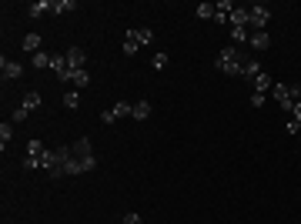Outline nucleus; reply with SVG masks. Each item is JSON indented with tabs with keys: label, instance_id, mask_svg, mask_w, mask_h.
Wrapping results in <instances>:
<instances>
[{
	"label": "nucleus",
	"instance_id": "f3484780",
	"mask_svg": "<svg viewBox=\"0 0 301 224\" xmlns=\"http://www.w3.org/2000/svg\"><path fill=\"white\" fill-rule=\"evenodd\" d=\"M44 151H47V147L40 144V141H27V157H34V161H40V157H44Z\"/></svg>",
	"mask_w": 301,
	"mask_h": 224
},
{
	"label": "nucleus",
	"instance_id": "ddd939ff",
	"mask_svg": "<svg viewBox=\"0 0 301 224\" xmlns=\"http://www.w3.org/2000/svg\"><path fill=\"white\" fill-rule=\"evenodd\" d=\"M131 117L147 120V117H150V101H137V104H134V111H131Z\"/></svg>",
	"mask_w": 301,
	"mask_h": 224
},
{
	"label": "nucleus",
	"instance_id": "423d86ee",
	"mask_svg": "<svg viewBox=\"0 0 301 224\" xmlns=\"http://www.w3.org/2000/svg\"><path fill=\"white\" fill-rule=\"evenodd\" d=\"M137 47H144V44H141V34H137V30H127V34H124V54L134 57Z\"/></svg>",
	"mask_w": 301,
	"mask_h": 224
},
{
	"label": "nucleus",
	"instance_id": "4be33fe9",
	"mask_svg": "<svg viewBox=\"0 0 301 224\" xmlns=\"http://www.w3.org/2000/svg\"><path fill=\"white\" fill-rule=\"evenodd\" d=\"M111 111H114V117H124V114L134 111V104H131V101H121V104H114V107H111Z\"/></svg>",
	"mask_w": 301,
	"mask_h": 224
},
{
	"label": "nucleus",
	"instance_id": "412c9836",
	"mask_svg": "<svg viewBox=\"0 0 301 224\" xmlns=\"http://www.w3.org/2000/svg\"><path fill=\"white\" fill-rule=\"evenodd\" d=\"M77 104H80V94L77 90H67V94H64V107H67V111H77Z\"/></svg>",
	"mask_w": 301,
	"mask_h": 224
},
{
	"label": "nucleus",
	"instance_id": "aec40b11",
	"mask_svg": "<svg viewBox=\"0 0 301 224\" xmlns=\"http://www.w3.org/2000/svg\"><path fill=\"white\" fill-rule=\"evenodd\" d=\"M194 14H198L201 20H214V14H218V10H214V4H198V10H194Z\"/></svg>",
	"mask_w": 301,
	"mask_h": 224
},
{
	"label": "nucleus",
	"instance_id": "a211bd4d",
	"mask_svg": "<svg viewBox=\"0 0 301 224\" xmlns=\"http://www.w3.org/2000/svg\"><path fill=\"white\" fill-rule=\"evenodd\" d=\"M34 67H37V71H44V67H54V57L40 50V54H34Z\"/></svg>",
	"mask_w": 301,
	"mask_h": 224
},
{
	"label": "nucleus",
	"instance_id": "b1692460",
	"mask_svg": "<svg viewBox=\"0 0 301 224\" xmlns=\"http://www.w3.org/2000/svg\"><path fill=\"white\" fill-rule=\"evenodd\" d=\"M71 84H74V87H87V84H91V74H87V71H77Z\"/></svg>",
	"mask_w": 301,
	"mask_h": 224
},
{
	"label": "nucleus",
	"instance_id": "6e6552de",
	"mask_svg": "<svg viewBox=\"0 0 301 224\" xmlns=\"http://www.w3.org/2000/svg\"><path fill=\"white\" fill-rule=\"evenodd\" d=\"M271 87H275V80H271L268 71H261L258 77H254V94H264V90H271Z\"/></svg>",
	"mask_w": 301,
	"mask_h": 224
},
{
	"label": "nucleus",
	"instance_id": "2f4dec72",
	"mask_svg": "<svg viewBox=\"0 0 301 224\" xmlns=\"http://www.w3.org/2000/svg\"><path fill=\"white\" fill-rule=\"evenodd\" d=\"M291 117H294V120H301V101H294V107H291Z\"/></svg>",
	"mask_w": 301,
	"mask_h": 224
},
{
	"label": "nucleus",
	"instance_id": "5701e85b",
	"mask_svg": "<svg viewBox=\"0 0 301 224\" xmlns=\"http://www.w3.org/2000/svg\"><path fill=\"white\" fill-rule=\"evenodd\" d=\"M77 4L74 0H54V14H67V10H74Z\"/></svg>",
	"mask_w": 301,
	"mask_h": 224
},
{
	"label": "nucleus",
	"instance_id": "c756f323",
	"mask_svg": "<svg viewBox=\"0 0 301 224\" xmlns=\"http://www.w3.org/2000/svg\"><path fill=\"white\" fill-rule=\"evenodd\" d=\"M264 104V94H251V107H261Z\"/></svg>",
	"mask_w": 301,
	"mask_h": 224
},
{
	"label": "nucleus",
	"instance_id": "a878e982",
	"mask_svg": "<svg viewBox=\"0 0 301 224\" xmlns=\"http://www.w3.org/2000/svg\"><path fill=\"white\" fill-rule=\"evenodd\" d=\"M150 67H154V71H164V67H167V54H154Z\"/></svg>",
	"mask_w": 301,
	"mask_h": 224
},
{
	"label": "nucleus",
	"instance_id": "f03ea898",
	"mask_svg": "<svg viewBox=\"0 0 301 224\" xmlns=\"http://www.w3.org/2000/svg\"><path fill=\"white\" fill-rule=\"evenodd\" d=\"M71 154L80 161V168H84V171H94V168H97V157H94V151H91V141H87V137L74 141V144H71Z\"/></svg>",
	"mask_w": 301,
	"mask_h": 224
},
{
	"label": "nucleus",
	"instance_id": "0eeeda50",
	"mask_svg": "<svg viewBox=\"0 0 301 224\" xmlns=\"http://www.w3.org/2000/svg\"><path fill=\"white\" fill-rule=\"evenodd\" d=\"M67 60H71L74 71H84V64H87V54H84V47H71V50H67Z\"/></svg>",
	"mask_w": 301,
	"mask_h": 224
},
{
	"label": "nucleus",
	"instance_id": "f8f14e48",
	"mask_svg": "<svg viewBox=\"0 0 301 224\" xmlns=\"http://www.w3.org/2000/svg\"><path fill=\"white\" fill-rule=\"evenodd\" d=\"M40 104H44V101H40L37 90H27V94H24V104H20V107H24V111H37Z\"/></svg>",
	"mask_w": 301,
	"mask_h": 224
},
{
	"label": "nucleus",
	"instance_id": "c85d7f7f",
	"mask_svg": "<svg viewBox=\"0 0 301 224\" xmlns=\"http://www.w3.org/2000/svg\"><path fill=\"white\" fill-rule=\"evenodd\" d=\"M27 117H31V111H24V107H17V111H14V120H17V124H20V120H27Z\"/></svg>",
	"mask_w": 301,
	"mask_h": 224
},
{
	"label": "nucleus",
	"instance_id": "7ed1b4c3",
	"mask_svg": "<svg viewBox=\"0 0 301 224\" xmlns=\"http://www.w3.org/2000/svg\"><path fill=\"white\" fill-rule=\"evenodd\" d=\"M271 20V7H264V4H254V7H248V24L254 27V30H264V24Z\"/></svg>",
	"mask_w": 301,
	"mask_h": 224
},
{
	"label": "nucleus",
	"instance_id": "2eb2a0df",
	"mask_svg": "<svg viewBox=\"0 0 301 224\" xmlns=\"http://www.w3.org/2000/svg\"><path fill=\"white\" fill-rule=\"evenodd\" d=\"M40 40H44V37H37V34H27V37H24V50H27V54H40Z\"/></svg>",
	"mask_w": 301,
	"mask_h": 224
},
{
	"label": "nucleus",
	"instance_id": "393cba45",
	"mask_svg": "<svg viewBox=\"0 0 301 224\" xmlns=\"http://www.w3.org/2000/svg\"><path fill=\"white\" fill-rule=\"evenodd\" d=\"M258 74H261V64H258V60H248V67H245V77H258Z\"/></svg>",
	"mask_w": 301,
	"mask_h": 224
},
{
	"label": "nucleus",
	"instance_id": "4468645a",
	"mask_svg": "<svg viewBox=\"0 0 301 224\" xmlns=\"http://www.w3.org/2000/svg\"><path fill=\"white\" fill-rule=\"evenodd\" d=\"M10 137H14V127H10L7 120H4V124H0V151L7 154V144H10Z\"/></svg>",
	"mask_w": 301,
	"mask_h": 224
},
{
	"label": "nucleus",
	"instance_id": "9d476101",
	"mask_svg": "<svg viewBox=\"0 0 301 224\" xmlns=\"http://www.w3.org/2000/svg\"><path fill=\"white\" fill-rule=\"evenodd\" d=\"M228 24L231 27H248V7H234L228 17Z\"/></svg>",
	"mask_w": 301,
	"mask_h": 224
},
{
	"label": "nucleus",
	"instance_id": "473e14b6",
	"mask_svg": "<svg viewBox=\"0 0 301 224\" xmlns=\"http://www.w3.org/2000/svg\"><path fill=\"white\" fill-rule=\"evenodd\" d=\"M298 124H301V120H298Z\"/></svg>",
	"mask_w": 301,
	"mask_h": 224
},
{
	"label": "nucleus",
	"instance_id": "20e7f679",
	"mask_svg": "<svg viewBox=\"0 0 301 224\" xmlns=\"http://www.w3.org/2000/svg\"><path fill=\"white\" fill-rule=\"evenodd\" d=\"M54 74H57V80H67V84H71L74 80V67H71V60H67V54H57L54 57Z\"/></svg>",
	"mask_w": 301,
	"mask_h": 224
},
{
	"label": "nucleus",
	"instance_id": "dca6fc26",
	"mask_svg": "<svg viewBox=\"0 0 301 224\" xmlns=\"http://www.w3.org/2000/svg\"><path fill=\"white\" fill-rule=\"evenodd\" d=\"M61 174H84V168H80V161L71 154V161H64V168H61Z\"/></svg>",
	"mask_w": 301,
	"mask_h": 224
},
{
	"label": "nucleus",
	"instance_id": "6ab92c4d",
	"mask_svg": "<svg viewBox=\"0 0 301 224\" xmlns=\"http://www.w3.org/2000/svg\"><path fill=\"white\" fill-rule=\"evenodd\" d=\"M231 37H234V47H241V44H248V27H231Z\"/></svg>",
	"mask_w": 301,
	"mask_h": 224
},
{
	"label": "nucleus",
	"instance_id": "39448f33",
	"mask_svg": "<svg viewBox=\"0 0 301 224\" xmlns=\"http://www.w3.org/2000/svg\"><path fill=\"white\" fill-rule=\"evenodd\" d=\"M0 71H4V80H20L24 77V64H17V60H0Z\"/></svg>",
	"mask_w": 301,
	"mask_h": 224
},
{
	"label": "nucleus",
	"instance_id": "9b49d317",
	"mask_svg": "<svg viewBox=\"0 0 301 224\" xmlns=\"http://www.w3.org/2000/svg\"><path fill=\"white\" fill-rule=\"evenodd\" d=\"M47 10H54V0H37V4H31L27 14H31V17H44Z\"/></svg>",
	"mask_w": 301,
	"mask_h": 224
},
{
	"label": "nucleus",
	"instance_id": "bb28decb",
	"mask_svg": "<svg viewBox=\"0 0 301 224\" xmlns=\"http://www.w3.org/2000/svg\"><path fill=\"white\" fill-rule=\"evenodd\" d=\"M121 224H141V214H137V211H127V214H124V221H121Z\"/></svg>",
	"mask_w": 301,
	"mask_h": 224
},
{
	"label": "nucleus",
	"instance_id": "1a4fd4ad",
	"mask_svg": "<svg viewBox=\"0 0 301 224\" xmlns=\"http://www.w3.org/2000/svg\"><path fill=\"white\" fill-rule=\"evenodd\" d=\"M248 44H251L254 50H268V47H271V37H268V34H264V30H254Z\"/></svg>",
	"mask_w": 301,
	"mask_h": 224
},
{
	"label": "nucleus",
	"instance_id": "7c9ffc66",
	"mask_svg": "<svg viewBox=\"0 0 301 224\" xmlns=\"http://www.w3.org/2000/svg\"><path fill=\"white\" fill-rule=\"evenodd\" d=\"M101 120H104V124H114L117 117H114V111H104V114H101Z\"/></svg>",
	"mask_w": 301,
	"mask_h": 224
},
{
	"label": "nucleus",
	"instance_id": "f257e3e1",
	"mask_svg": "<svg viewBox=\"0 0 301 224\" xmlns=\"http://www.w3.org/2000/svg\"><path fill=\"white\" fill-rule=\"evenodd\" d=\"M245 67H248V57L241 47H221L218 54V71L224 77H245Z\"/></svg>",
	"mask_w": 301,
	"mask_h": 224
},
{
	"label": "nucleus",
	"instance_id": "cd10ccee",
	"mask_svg": "<svg viewBox=\"0 0 301 224\" xmlns=\"http://www.w3.org/2000/svg\"><path fill=\"white\" fill-rule=\"evenodd\" d=\"M137 34H141V44H150V40H154V30H150V27H141Z\"/></svg>",
	"mask_w": 301,
	"mask_h": 224
}]
</instances>
